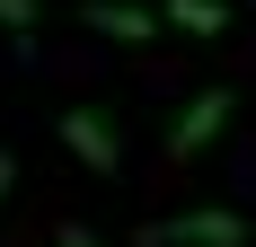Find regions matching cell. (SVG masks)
<instances>
[{
    "instance_id": "cell-6",
    "label": "cell",
    "mask_w": 256,
    "mask_h": 247,
    "mask_svg": "<svg viewBox=\"0 0 256 247\" xmlns=\"http://www.w3.org/2000/svg\"><path fill=\"white\" fill-rule=\"evenodd\" d=\"M0 26L9 36H36V0H0Z\"/></svg>"
},
{
    "instance_id": "cell-1",
    "label": "cell",
    "mask_w": 256,
    "mask_h": 247,
    "mask_svg": "<svg viewBox=\"0 0 256 247\" xmlns=\"http://www.w3.org/2000/svg\"><path fill=\"white\" fill-rule=\"evenodd\" d=\"M142 247H248V212H230V203H204V212H177V221H159Z\"/></svg>"
},
{
    "instance_id": "cell-2",
    "label": "cell",
    "mask_w": 256,
    "mask_h": 247,
    "mask_svg": "<svg viewBox=\"0 0 256 247\" xmlns=\"http://www.w3.org/2000/svg\"><path fill=\"white\" fill-rule=\"evenodd\" d=\"M53 132H62V150H71L80 168H98V176L124 168V142H115V124H106L98 106H62V115H53Z\"/></svg>"
},
{
    "instance_id": "cell-8",
    "label": "cell",
    "mask_w": 256,
    "mask_h": 247,
    "mask_svg": "<svg viewBox=\"0 0 256 247\" xmlns=\"http://www.w3.org/2000/svg\"><path fill=\"white\" fill-rule=\"evenodd\" d=\"M18 194V150H0V203Z\"/></svg>"
},
{
    "instance_id": "cell-3",
    "label": "cell",
    "mask_w": 256,
    "mask_h": 247,
    "mask_svg": "<svg viewBox=\"0 0 256 247\" xmlns=\"http://www.w3.org/2000/svg\"><path fill=\"white\" fill-rule=\"evenodd\" d=\"M230 106H238V88H204V98H186L177 124H168V159H194L204 142H221V132H230Z\"/></svg>"
},
{
    "instance_id": "cell-4",
    "label": "cell",
    "mask_w": 256,
    "mask_h": 247,
    "mask_svg": "<svg viewBox=\"0 0 256 247\" xmlns=\"http://www.w3.org/2000/svg\"><path fill=\"white\" fill-rule=\"evenodd\" d=\"M80 18L98 36H115V44H159V9H132V0H88Z\"/></svg>"
},
{
    "instance_id": "cell-7",
    "label": "cell",
    "mask_w": 256,
    "mask_h": 247,
    "mask_svg": "<svg viewBox=\"0 0 256 247\" xmlns=\"http://www.w3.org/2000/svg\"><path fill=\"white\" fill-rule=\"evenodd\" d=\"M53 247H106V238H98L88 221H62V238H53Z\"/></svg>"
},
{
    "instance_id": "cell-5",
    "label": "cell",
    "mask_w": 256,
    "mask_h": 247,
    "mask_svg": "<svg viewBox=\"0 0 256 247\" xmlns=\"http://www.w3.org/2000/svg\"><path fill=\"white\" fill-rule=\"evenodd\" d=\"M159 26H177V36H221V26H230V9H221V0H168V9H159Z\"/></svg>"
}]
</instances>
